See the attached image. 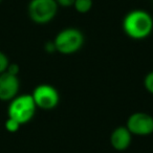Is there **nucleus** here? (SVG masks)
<instances>
[{"mask_svg": "<svg viewBox=\"0 0 153 153\" xmlns=\"http://www.w3.org/2000/svg\"><path fill=\"white\" fill-rule=\"evenodd\" d=\"M19 70H20V67L18 64L16 63H10L9 66H7V72L11 74H14V76H18L19 74Z\"/></svg>", "mask_w": 153, "mask_h": 153, "instance_id": "obj_13", "label": "nucleus"}, {"mask_svg": "<svg viewBox=\"0 0 153 153\" xmlns=\"http://www.w3.org/2000/svg\"><path fill=\"white\" fill-rule=\"evenodd\" d=\"M20 82L18 76L4 71L0 74V101L10 102L18 96Z\"/></svg>", "mask_w": 153, "mask_h": 153, "instance_id": "obj_7", "label": "nucleus"}, {"mask_svg": "<svg viewBox=\"0 0 153 153\" xmlns=\"http://www.w3.org/2000/svg\"><path fill=\"white\" fill-rule=\"evenodd\" d=\"M44 49L46 53H53L56 51V46H55V43H53V41H48V42L45 43L44 45Z\"/></svg>", "mask_w": 153, "mask_h": 153, "instance_id": "obj_15", "label": "nucleus"}, {"mask_svg": "<svg viewBox=\"0 0 153 153\" xmlns=\"http://www.w3.org/2000/svg\"><path fill=\"white\" fill-rule=\"evenodd\" d=\"M94 7V0H76L74 3V9L79 14H87L91 11Z\"/></svg>", "mask_w": 153, "mask_h": 153, "instance_id": "obj_9", "label": "nucleus"}, {"mask_svg": "<svg viewBox=\"0 0 153 153\" xmlns=\"http://www.w3.org/2000/svg\"><path fill=\"white\" fill-rule=\"evenodd\" d=\"M76 0H56V2L58 3L59 7H64V9H67V7H74V3Z\"/></svg>", "mask_w": 153, "mask_h": 153, "instance_id": "obj_14", "label": "nucleus"}, {"mask_svg": "<svg viewBox=\"0 0 153 153\" xmlns=\"http://www.w3.org/2000/svg\"><path fill=\"white\" fill-rule=\"evenodd\" d=\"M20 127H21V125H20L17 121H15L14 119H11V117H7V121H5V123H4V128L7 132H10V133H16V132L20 129Z\"/></svg>", "mask_w": 153, "mask_h": 153, "instance_id": "obj_10", "label": "nucleus"}, {"mask_svg": "<svg viewBox=\"0 0 153 153\" xmlns=\"http://www.w3.org/2000/svg\"><path fill=\"white\" fill-rule=\"evenodd\" d=\"M37 106L32 94H20L10 101L7 117L17 121L20 125L27 124L36 114Z\"/></svg>", "mask_w": 153, "mask_h": 153, "instance_id": "obj_3", "label": "nucleus"}, {"mask_svg": "<svg viewBox=\"0 0 153 153\" xmlns=\"http://www.w3.org/2000/svg\"><path fill=\"white\" fill-rule=\"evenodd\" d=\"M53 41L57 53L68 56L78 53L83 47L85 37L79 28L66 27L60 30Z\"/></svg>", "mask_w": 153, "mask_h": 153, "instance_id": "obj_2", "label": "nucleus"}, {"mask_svg": "<svg viewBox=\"0 0 153 153\" xmlns=\"http://www.w3.org/2000/svg\"><path fill=\"white\" fill-rule=\"evenodd\" d=\"M144 87L150 94L153 96V70L145 76L144 78Z\"/></svg>", "mask_w": 153, "mask_h": 153, "instance_id": "obj_11", "label": "nucleus"}, {"mask_svg": "<svg viewBox=\"0 0 153 153\" xmlns=\"http://www.w3.org/2000/svg\"><path fill=\"white\" fill-rule=\"evenodd\" d=\"M122 27L132 40H144L153 33V18L145 10H132L125 15Z\"/></svg>", "mask_w": 153, "mask_h": 153, "instance_id": "obj_1", "label": "nucleus"}, {"mask_svg": "<svg viewBox=\"0 0 153 153\" xmlns=\"http://www.w3.org/2000/svg\"><path fill=\"white\" fill-rule=\"evenodd\" d=\"M132 142V134L126 126H119L110 134V145L117 151L128 149Z\"/></svg>", "mask_w": 153, "mask_h": 153, "instance_id": "obj_8", "label": "nucleus"}, {"mask_svg": "<svg viewBox=\"0 0 153 153\" xmlns=\"http://www.w3.org/2000/svg\"><path fill=\"white\" fill-rule=\"evenodd\" d=\"M126 127L132 135L148 136L153 133V117L143 111L134 112L128 117Z\"/></svg>", "mask_w": 153, "mask_h": 153, "instance_id": "obj_6", "label": "nucleus"}, {"mask_svg": "<svg viewBox=\"0 0 153 153\" xmlns=\"http://www.w3.org/2000/svg\"><path fill=\"white\" fill-rule=\"evenodd\" d=\"M59 5L56 0H30L27 4V15L36 24H47L57 16Z\"/></svg>", "mask_w": 153, "mask_h": 153, "instance_id": "obj_4", "label": "nucleus"}, {"mask_svg": "<svg viewBox=\"0 0 153 153\" xmlns=\"http://www.w3.org/2000/svg\"><path fill=\"white\" fill-rule=\"evenodd\" d=\"M1 1H2V0H0V2H1Z\"/></svg>", "mask_w": 153, "mask_h": 153, "instance_id": "obj_16", "label": "nucleus"}, {"mask_svg": "<svg viewBox=\"0 0 153 153\" xmlns=\"http://www.w3.org/2000/svg\"><path fill=\"white\" fill-rule=\"evenodd\" d=\"M9 64H10V60L7 58V56L3 51H0V74L7 71Z\"/></svg>", "mask_w": 153, "mask_h": 153, "instance_id": "obj_12", "label": "nucleus"}, {"mask_svg": "<svg viewBox=\"0 0 153 153\" xmlns=\"http://www.w3.org/2000/svg\"><path fill=\"white\" fill-rule=\"evenodd\" d=\"M32 97L37 108L43 110H51L56 108L60 102V96L56 87L49 84H40L33 90Z\"/></svg>", "mask_w": 153, "mask_h": 153, "instance_id": "obj_5", "label": "nucleus"}]
</instances>
